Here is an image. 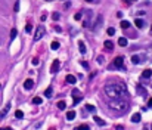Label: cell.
Listing matches in <instances>:
<instances>
[{"label":"cell","instance_id":"6da1fadb","mask_svg":"<svg viewBox=\"0 0 152 130\" xmlns=\"http://www.w3.org/2000/svg\"><path fill=\"white\" fill-rule=\"evenodd\" d=\"M103 90L109 99H124L129 96V90L124 83H108Z\"/></svg>","mask_w":152,"mask_h":130},{"label":"cell","instance_id":"7a4b0ae2","mask_svg":"<svg viewBox=\"0 0 152 130\" xmlns=\"http://www.w3.org/2000/svg\"><path fill=\"white\" fill-rule=\"evenodd\" d=\"M108 105H109L111 109H114L117 112H126L129 109V105H127V102L124 99H111L108 102Z\"/></svg>","mask_w":152,"mask_h":130},{"label":"cell","instance_id":"3957f363","mask_svg":"<svg viewBox=\"0 0 152 130\" xmlns=\"http://www.w3.org/2000/svg\"><path fill=\"white\" fill-rule=\"evenodd\" d=\"M44 33H46V28H44L43 25H39L37 30H35V33H34V41L41 40V39H43V35H44Z\"/></svg>","mask_w":152,"mask_h":130},{"label":"cell","instance_id":"277c9868","mask_svg":"<svg viewBox=\"0 0 152 130\" xmlns=\"http://www.w3.org/2000/svg\"><path fill=\"white\" fill-rule=\"evenodd\" d=\"M72 99H74V105H77V104L83 99V93L78 89H74V90H72Z\"/></svg>","mask_w":152,"mask_h":130},{"label":"cell","instance_id":"5b68a950","mask_svg":"<svg viewBox=\"0 0 152 130\" xmlns=\"http://www.w3.org/2000/svg\"><path fill=\"white\" fill-rule=\"evenodd\" d=\"M145 56H143V55H133V56H131V62H133V64L135 65H137V64H143V62H145Z\"/></svg>","mask_w":152,"mask_h":130},{"label":"cell","instance_id":"8992f818","mask_svg":"<svg viewBox=\"0 0 152 130\" xmlns=\"http://www.w3.org/2000/svg\"><path fill=\"white\" fill-rule=\"evenodd\" d=\"M102 22H103V16H102V15H98V18H96V22H94V25L92 27V30H93V31H98V30L100 28Z\"/></svg>","mask_w":152,"mask_h":130},{"label":"cell","instance_id":"52a82bcc","mask_svg":"<svg viewBox=\"0 0 152 130\" xmlns=\"http://www.w3.org/2000/svg\"><path fill=\"white\" fill-rule=\"evenodd\" d=\"M123 64H124V58L123 56H117L115 61H114V67L115 68H123Z\"/></svg>","mask_w":152,"mask_h":130},{"label":"cell","instance_id":"ba28073f","mask_svg":"<svg viewBox=\"0 0 152 130\" xmlns=\"http://www.w3.org/2000/svg\"><path fill=\"white\" fill-rule=\"evenodd\" d=\"M33 86H34V81H33L31 78H27V80L24 81V87L27 89V90H30V89H33Z\"/></svg>","mask_w":152,"mask_h":130},{"label":"cell","instance_id":"9c48e42d","mask_svg":"<svg viewBox=\"0 0 152 130\" xmlns=\"http://www.w3.org/2000/svg\"><path fill=\"white\" fill-rule=\"evenodd\" d=\"M59 61L58 59H56V61H53V64H52V67H50V72H53V74H55V72H56V71L59 70Z\"/></svg>","mask_w":152,"mask_h":130},{"label":"cell","instance_id":"30bf717a","mask_svg":"<svg viewBox=\"0 0 152 130\" xmlns=\"http://www.w3.org/2000/svg\"><path fill=\"white\" fill-rule=\"evenodd\" d=\"M9 109H11V104H7V105H6L5 108H3V109L0 111V120H2L3 117H6V114L9 112Z\"/></svg>","mask_w":152,"mask_h":130},{"label":"cell","instance_id":"8fae6325","mask_svg":"<svg viewBox=\"0 0 152 130\" xmlns=\"http://www.w3.org/2000/svg\"><path fill=\"white\" fill-rule=\"evenodd\" d=\"M65 81L68 83V84H74V83L77 81V78L74 76H72V74H68V76L65 77Z\"/></svg>","mask_w":152,"mask_h":130},{"label":"cell","instance_id":"7c38bea8","mask_svg":"<svg viewBox=\"0 0 152 130\" xmlns=\"http://www.w3.org/2000/svg\"><path fill=\"white\" fill-rule=\"evenodd\" d=\"M135 24H136V27H137L139 30H142L143 27H145V21H143V19H139V18H136Z\"/></svg>","mask_w":152,"mask_h":130},{"label":"cell","instance_id":"4fadbf2b","mask_svg":"<svg viewBox=\"0 0 152 130\" xmlns=\"http://www.w3.org/2000/svg\"><path fill=\"white\" fill-rule=\"evenodd\" d=\"M137 93H140L142 96H146V95H148V92H146V89L143 87L142 84H139V86H137Z\"/></svg>","mask_w":152,"mask_h":130},{"label":"cell","instance_id":"5bb4252c","mask_svg":"<svg viewBox=\"0 0 152 130\" xmlns=\"http://www.w3.org/2000/svg\"><path fill=\"white\" fill-rule=\"evenodd\" d=\"M152 77V70H145L142 72V78H151Z\"/></svg>","mask_w":152,"mask_h":130},{"label":"cell","instance_id":"9a60e30c","mask_svg":"<svg viewBox=\"0 0 152 130\" xmlns=\"http://www.w3.org/2000/svg\"><path fill=\"white\" fill-rule=\"evenodd\" d=\"M140 114H139V112H136V114H133V117H131V121H133V123H139V121H140Z\"/></svg>","mask_w":152,"mask_h":130},{"label":"cell","instance_id":"2e32d148","mask_svg":"<svg viewBox=\"0 0 152 130\" xmlns=\"http://www.w3.org/2000/svg\"><path fill=\"white\" fill-rule=\"evenodd\" d=\"M93 120L96 121V124H99V126H105V121H103V120H102L100 117H98V115H94Z\"/></svg>","mask_w":152,"mask_h":130},{"label":"cell","instance_id":"e0dca14e","mask_svg":"<svg viewBox=\"0 0 152 130\" xmlns=\"http://www.w3.org/2000/svg\"><path fill=\"white\" fill-rule=\"evenodd\" d=\"M118 44L120 46H127V39L126 37H120L118 39Z\"/></svg>","mask_w":152,"mask_h":130},{"label":"cell","instance_id":"ac0fdd59","mask_svg":"<svg viewBox=\"0 0 152 130\" xmlns=\"http://www.w3.org/2000/svg\"><path fill=\"white\" fill-rule=\"evenodd\" d=\"M105 47H106V50H112V47H114V43H112L111 40H106V41H105Z\"/></svg>","mask_w":152,"mask_h":130},{"label":"cell","instance_id":"d6986e66","mask_svg":"<svg viewBox=\"0 0 152 130\" xmlns=\"http://www.w3.org/2000/svg\"><path fill=\"white\" fill-rule=\"evenodd\" d=\"M74 117H75V112L74 111H68L66 112V120H70L71 121V120H74Z\"/></svg>","mask_w":152,"mask_h":130},{"label":"cell","instance_id":"ffe728a7","mask_svg":"<svg viewBox=\"0 0 152 130\" xmlns=\"http://www.w3.org/2000/svg\"><path fill=\"white\" fill-rule=\"evenodd\" d=\"M52 92H53V89H52V86H50V87H47L46 90H44V96H46V98H50V96H52Z\"/></svg>","mask_w":152,"mask_h":130},{"label":"cell","instance_id":"44dd1931","mask_svg":"<svg viewBox=\"0 0 152 130\" xmlns=\"http://www.w3.org/2000/svg\"><path fill=\"white\" fill-rule=\"evenodd\" d=\"M75 130H90V127H89V124H81V126H77Z\"/></svg>","mask_w":152,"mask_h":130},{"label":"cell","instance_id":"7402d4cb","mask_svg":"<svg viewBox=\"0 0 152 130\" xmlns=\"http://www.w3.org/2000/svg\"><path fill=\"white\" fill-rule=\"evenodd\" d=\"M78 49H80V52H81L83 55L86 53V46H84V43H83V41H80V43H78Z\"/></svg>","mask_w":152,"mask_h":130},{"label":"cell","instance_id":"603a6c76","mask_svg":"<svg viewBox=\"0 0 152 130\" xmlns=\"http://www.w3.org/2000/svg\"><path fill=\"white\" fill-rule=\"evenodd\" d=\"M59 108V109H61V111H62V109H65V108H66V104H65L64 100H59L58 102V105H56Z\"/></svg>","mask_w":152,"mask_h":130},{"label":"cell","instance_id":"cb8c5ba5","mask_svg":"<svg viewBox=\"0 0 152 130\" xmlns=\"http://www.w3.org/2000/svg\"><path fill=\"white\" fill-rule=\"evenodd\" d=\"M41 102H43V99H41L40 96H35L34 99H33V104H35V105H40Z\"/></svg>","mask_w":152,"mask_h":130},{"label":"cell","instance_id":"d4e9b609","mask_svg":"<svg viewBox=\"0 0 152 130\" xmlns=\"http://www.w3.org/2000/svg\"><path fill=\"white\" fill-rule=\"evenodd\" d=\"M86 109H87V111H90V112H94V111H96L94 105H92V104H87V105H86Z\"/></svg>","mask_w":152,"mask_h":130},{"label":"cell","instance_id":"484cf974","mask_svg":"<svg viewBox=\"0 0 152 130\" xmlns=\"http://www.w3.org/2000/svg\"><path fill=\"white\" fill-rule=\"evenodd\" d=\"M50 47H52V50H58V49H59V43H58V41H52Z\"/></svg>","mask_w":152,"mask_h":130},{"label":"cell","instance_id":"4316f807","mask_svg":"<svg viewBox=\"0 0 152 130\" xmlns=\"http://www.w3.org/2000/svg\"><path fill=\"white\" fill-rule=\"evenodd\" d=\"M129 27H130V22H129V21H121V28H123V30L129 28Z\"/></svg>","mask_w":152,"mask_h":130},{"label":"cell","instance_id":"83f0119b","mask_svg":"<svg viewBox=\"0 0 152 130\" xmlns=\"http://www.w3.org/2000/svg\"><path fill=\"white\" fill-rule=\"evenodd\" d=\"M15 117H16V118H22L24 117V112L21 111V109H18V111L15 112Z\"/></svg>","mask_w":152,"mask_h":130},{"label":"cell","instance_id":"f1b7e54d","mask_svg":"<svg viewBox=\"0 0 152 130\" xmlns=\"http://www.w3.org/2000/svg\"><path fill=\"white\" fill-rule=\"evenodd\" d=\"M106 33H108V35H114V34H115V28H112V27H111V28L106 30Z\"/></svg>","mask_w":152,"mask_h":130},{"label":"cell","instance_id":"f546056e","mask_svg":"<svg viewBox=\"0 0 152 130\" xmlns=\"http://www.w3.org/2000/svg\"><path fill=\"white\" fill-rule=\"evenodd\" d=\"M15 37H16V30L12 28V31H11V40H13Z\"/></svg>","mask_w":152,"mask_h":130},{"label":"cell","instance_id":"4dcf8cb0","mask_svg":"<svg viewBox=\"0 0 152 130\" xmlns=\"http://www.w3.org/2000/svg\"><path fill=\"white\" fill-rule=\"evenodd\" d=\"M81 18H83V13H81V12H80V13H75V15H74V19H75V21H80Z\"/></svg>","mask_w":152,"mask_h":130},{"label":"cell","instance_id":"1f68e13d","mask_svg":"<svg viewBox=\"0 0 152 130\" xmlns=\"http://www.w3.org/2000/svg\"><path fill=\"white\" fill-rule=\"evenodd\" d=\"M31 30H33L31 24H27V25H25V31H27V33H31Z\"/></svg>","mask_w":152,"mask_h":130},{"label":"cell","instance_id":"d6a6232c","mask_svg":"<svg viewBox=\"0 0 152 130\" xmlns=\"http://www.w3.org/2000/svg\"><path fill=\"white\" fill-rule=\"evenodd\" d=\"M52 18H53V19H55V21H58L59 18H61V15H59L58 12H55V13H53V15H52Z\"/></svg>","mask_w":152,"mask_h":130},{"label":"cell","instance_id":"836d02e7","mask_svg":"<svg viewBox=\"0 0 152 130\" xmlns=\"http://www.w3.org/2000/svg\"><path fill=\"white\" fill-rule=\"evenodd\" d=\"M13 11L19 12V2H18V0H16V3H15V6H13Z\"/></svg>","mask_w":152,"mask_h":130},{"label":"cell","instance_id":"e575fe53","mask_svg":"<svg viewBox=\"0 0 152 130\" xmlns=\"http://www.w3.org/2000/svg\"><path fill=\"white\" fill-rule=\"evenodd\" d=\"M31 62H33V65H39V64H40V61H39V58H34L33 61H31Z\"/></svg>","mask_w":152,"mask_h":130},{"label":"cell","instance_id":"d590c367","mask_svg":"<svg viewBox=\"0 0 152 130\" xmlns=\"http://www.w3.org/2000/svg\"><path fill=\"white\" fill-rule=\"evenodd\" d=\"M103 62V56H98V64H102Z\"/></svg>","mask_w":152,"mask_h":130},{"label":"cell","instance_id":"8d00e7d4","mask_svg":"<svg viewBox=\"0 0 152 130\" xmlns=\"http://www.w3.org/2000/svg\"><path fill=\"white\" fill-rule=\"evenodd\" d=\"M46 18H47V15H46V13H43V15H41V18H40V19H41V21H46Z\"/></svg>","mask_w":152,"mask_h":130},{"label":"cell","instance_id":"74e56055","mask_svg":"<svg viewBox=\"0 0 152 130\" xmlns=\"http://www.w3.org/2000/svg\"><path fill=\"white\" fill-rule=\"evenodd\" d=\"M115 130H124L123 126H115Z\"/></svg>","mask_w":152,"mask_h":130},{"label":"cell","instance_id":"f35d334b","mask_svg":"<svg viewBox=\"0 0 152 130\" xmlns=\"http://www.w3.org/2000/svg\"><path fill=\"white\" fill-rule=\"evenodd\" d=\"M81 64H83V67H84V68H89V64H87V62H81Z\"/></svg>","mask_w":152,"mask_h":130},{"label":"cell","instance_id":"ab89813d","mask_svg":"<svg viewBox=\"0 0 152 130\" xmlns=\"http://www.w3.org/2000/svg\"><path fill=\"white\" fill-rule=\"evenodd\" d=\"M0 130H12V129H11V127H2Z\"/></svg>","mask_w":152,"mask_h":130},{"label":"cell","instance_id":"60d3db41","mask_svg":"<svg viewBox=\"0 0 152 130\" xmlns=\"http://www.w3.org/2000/svg\"><path fill=\"white\" fill-rule=\"evenodd\" d=\"M148 105H149V106H152V98L149 99V102H148Z\"/></svg>","mask_w":152,"mask_h":130},{"label":"cell","instance_id":"b9f144b4","mask_svg":"<svg viewBox=\"0 0 152 130\" xmlns=\"http://www.w3.org/2000/svg\"><path fill=\"white\" fill-rule=\"evenodd\" d=\"M86 2H89V3H90V2H93V0H86Z\"/></svg>","mask_w":152,"mask_h":130},{"label":"cell","instance_id":"7bdbcfd3","mask_svg":"<svg viewBox=\"0 0 152 130\" xmlns=\"http://www.w3.org/2000/svg\"><path fill=\"white\" fill-rule=\"evenodd\" d=\"M126 2H127V0H126ZM129 2H135V0H129Z\"/></svg>","mask_w":152,"mask_h":130},{"label":"cell","instance_id":"ee69618b","mask_svg":"<svg viewBox=\"0 0 152 130\" xmlns=\"http://www.w3.org/2000/svg\"><path fill=\"white\" fill-rule=\"evenodd\" d=\"M46 2H53V0H46Z\"/></svg>","mask_w":152,"mask_h":130},{"label":"cell","instance_id":"f6af8a7d","mask_svg":"<svg viewBox=\"0 0 152 130\" xmlns=\"http://www.w3.org/2000/svg\"><path fill=\"white\" fill-rule=\"evenodd\" d=\"M49 130H56V129H49Z\"/></svg>","mask_w":152,"mask_h":130},{"label":"cell","instance_id":"bcb514c9","mask_svg":"<svg viewBox=\"0 0 152 130\" xmlns=\"http://www.w3.org/2000/svg\"><path fill=\"white\" fill-rule=\"evenodd\" d=\"M0 44H2V39H0Z\"/></svg>","mask_w":152,"mask_h":130},{"label":"cell","instance_id":"7dc6e473","mask_svg":"<svg viewBox=\"0 0 152 130\" xmlns=\"http://www.w3.org/2000/svg\"><path fill=\"white\" fill-rule=\"evenodd\" d=\"M0 87H2V84H0Z\"/></svg>","mask_w":152,"mask_h":130},{"label":"cell","instance_id":"c3c4849f","mask_svg":"<svg viewBox=\"0 0 152 130\" xmlns=\"http://www.w3.org/2000/svg\"><path fill=\"white\" fill-rule=\"evenodd\" d=\"M151 129H152V126H151Z\"/></svg>","mask_w":152,"mask_h":130}]
</instances>
